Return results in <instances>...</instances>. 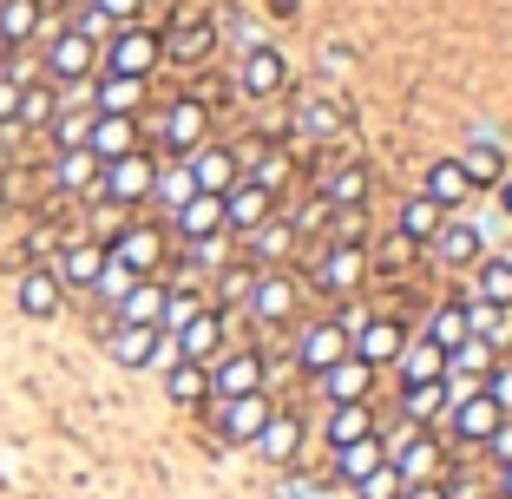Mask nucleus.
Wrapping results in <instances>:
<instances>
[{"label":"nucleus","mask_w":512,"mask_h":499,"mask_svg":"<svg viewBox=\"0 0 512 499\" xmlns=\"http://www.w3.org/2000/svg\"><path fill=\"white\" fill-rule=\"evenodd\" d=\"M40 79H53V86H79V79H99V40H86L79 27L46 33Z\"/></svg>","instance_id":"1"},{"label":"nucleus","mask_w":512,"mask_h":499,"mask_svg":"<svg viewBox=\"0 0 512 499\" xmlns=\"http://www.w3.org/2000/svg\"><path fill=\"white\" fill-rule=\"evenodd\" d=\"M165 60V40L151 27H119L106 46H99V73H119V79H151Z\"/></svg>","instance_id":"2"},{"label":"nucleus","mask_w":512,"mask_h":499,"mask_svg":"<svg viewBox=\"0 0 512 499\" xmlns=\"http://www.w3.org/2000/svg\"><path fill=\"white\" fill-rule=\"evenodd\" d=\"M151 184H158V158H151L145 145H138V152H125V158H112V165L99 171V197H106L112 211H132V204H145Z\"/></svg>","instance_id":"3"},{"label":"nucleus","mask_w":512,"mask_h":499,"mask_svg":"<svg viewBox=\"0 0 512 499\" xmlns=\"http://www.w3.org/2000/svg\"><path fill=\"white\" fill-rule=\"evenodd\" d=\"M158 145L171 158H191L197 145H211V106L204 99H171L165 119H158Z\"/></svg>","instance_id":"4"},{"label":"nucleus","mask_w":512,"mask_h":499,"mask_svg":"<svg viewBox=\"0 0 512 499\" xmlns=\"http://www.w3.org/2000/svg\"><path fill=\"white\" fill-rule=\"evenodd\" d=\"M499 421H506V414H499V401H493L486 388H467V394H453V408H447V434L460 440V447H486Z\"/></svg>","instance_id":"5"},{"label":"nucleus","mask_w":512,"mask_h":499,"mask_svg":"<svg viewBox=\"0 0 512 499\" xmlns=\"http://www.w3.org/2000/svg\"><path fill=\"white\" fill-rule=\"evenodd\" d=\"M165 250H171V237L158 224H132V230H119V237L106 243V257L125 263L132 276H158L165 270Z\"/></svg>","instance_id":"6"},{"label":"nucleus","mask_w":512,"mask_h":499,"mask_svg":"<svg viewBox=\"0 0 512 499\" xmlns=\"http://www.w3.org/2000/svg\"><path fill=\"white\" fill-rule=\"evenodd\" d=\"M263 355L256 348H230V355H217L211 362V401H237V394H256L263 388Z\"/></svg>","instance_id":"7"},{"label":"nucleus","mask_w":512,"mask_h":499,"mask_svg":"<svg viewBox=\"0 0 512 499\" xmlns=\"http://www.w3.org/2000/svg\"><path fill=\"white\" fill-rule=\"evenodd\" d=\"M388 467L401 473V486H421V480H440L447 454H440V440H434V434H421V427H414L407 440H394V447H388Z\"/></svg>","instance_id":"8"},{"label":"nucleus","mask_w":512,"mask_h":499,"mask_svg":"<svg viewBox=\"0 0 512 499\" xmlns=\"http://www.w3.org/2000/svg\"><path fill=\"white\" fill-rule=\"evenodd\" d=\"M368 283V250L362 243H329L316 263V289H329V296H355V289Z\"/></svg>","instance_id":"9"},{"label":"nucleus","mask_w":512,"mask_h":499,"mask_svg":"<svg viewBox=\"0 0 512 499\" xmlns=\"http://www.w3.org/2000/svg\"><path fill=\"white\" fill-rule=\"evenodd\" d=\"M296 303H302V289H296V276H289V270H263L250 283V316L270 322V329H283V322L296 316Z\"/></svg>","instance_id":"10"},{"label":"nucleus","mask_w":512,"mask_h":499,"mask_svg":"<svg viewBox=\"0 0 512 499\" xmlns=\"http://www.w3.org/2000/svg\"><path fill=\"white\" fill-rule=\"evenodd\" d=\"M289 86V60L276 53V46H250L237 60V92L243 99H276V92Z\"/></svg>","instance_id":"11"},{"label":"nucleus","mask_w":512,"mask_h":499,"mask_svg":"<svg viewBox=\"0 0 512 499\" xmlns=\"http://www.w3.org/2000/svg\"><path fill=\"white\" fill-rule=\"evenodd\" d=\"M276 217V191H263V184H250V178H237L224 191V230L230 237H250L256 224H270Z\"/></svg>","instance_id":"12"},{"label":"nucleus","mask_w":512,"mask_h":499,"mask_svg":"<svg viewBox=\"0 0 512 499\" xmlns=\"http://www.w3.org/2000/svg\"><path fill=\"white\" fill-rule=\"evenodd\" d=\"M171 342H178V362H204V368H211L217 355H224V309L204 303L178 335H171Z\"/></svg>","instance_id":"13"},{"label":"nucleus","mask_w":512,"mask_h":499,"mask_svg":"<svg viewBox=\"0 0 512 499\" xmlns=\"http://www.w3.org/2000/svg\"><path fill=\"white\" fill-rule=\"evenodd\" d=\"M270 394L256 388V394H237V401H217V434L237 440V447H250L256 434H263V421H270Z\"/></svg>","instance_id":"14"},{"label":"nucleus","mask_w":512,"mask_h":499,"mask_svg":"<svg viewBox=\"0 0 512 499\" xmlns=\"http://www.w3.org/2000/svg\"><path fill=\"white\" fill-rule=\"evenodd\" d=\"M401 348H407V329H401L394 316H368L362 329L348 335V355H362L368 368H388L394 355H401Z\"/></svg>","instance_id":"15"},{"label":"nucleus","mask_w":512,"mask_h":499,"mask_svg":"<svg viewBox=\"0 0 512 499\" xmlns=\"http://www.w3.org/2000/svg\"><path fill=\"white\" fill-rule=\"evenodd\" d=\"M184 165H191V184H197V191H211V197H224L230 184L243 178V158L230 152V145H197Z\"/></svg>","instance_id":"16"},{"label":"nucleus","mask_w":512,"mask_h":499,"mask_svg":"<svg viewBox=\"0 0 512 499\" xmlns=\"http://www.w3.org/2000/svg\"><path fill=\"white\" fill-rule=\"evenodd\" d=\"M171 230H178L184 243H204V237H230V230H224V197L197 191L191 204H178V211H171Z\"/></svg>","instance_id":"17"},{"label":"nucleus","mask_w":512,"mask_h":499,"mask_svg":"<svg viewBox=\"0 0 512 499\" xmlns=\"http://www.w3.org/2000/svg\"><path fill=\"white\" fill-rule=\"evenodd\" d=\"M342 355H348V329H342V322H309V329H302V342H296V362L309 368V375L335 368Z\"/></svg>","instance_id":"18"},{"label":"nucleus","mask_w":512,"mask_h":499,"mask_svg":"<svg viewBox=\"0 0 512 499\" xmlns=\"http://www.w3.org/2000/svg\"><path fill=\"white\" fill-rule=\"evenodd\" d=\"M99 270H106V243H92V237L66 243L60 257H53V276H60V289H92V283H99Z\"/></svg>","instance_id":"19"},{"label":"nucleus","mask_w":512,"mask_h":499,"mask_svg":"<svg viewBox=\"0 0 512 499\" xmlns=\"http://www.w3.org/2000/svg\"><path fill=\"white\" fill-rule=\"evenodd\" d=\"M86 152L99 158V165H112V158L138 152V119H112V112H92V132H86Z\"/></svg>","instance_id":"20"},{"label":"nucleus","mask_w":512,"mask_h":499,"mask_svg":"<svg viewBox=\"0 0 512 499\" xmlns=\"http://www.w3.org/2000/svg\"><path fill=\"white\" fill-rule=\"evenodd\" d=\"M375 375H381V368H368L362 355H342V362H335V368H322L316 381H322V394H329V408H335V401H368Z\"/></svg>","instance_id":"21"},{"label":"nucleus","mask_w":512,"mask_h":499,"mask_svg":"<svg viewBox=\"0 0 512 499\" xmlns=\"http://www.w3.org/2000/svg\"><path fill=\"white\" fill-rule=\"evenodd\" d=\"M106 355L119 368H151V355H158V329H145V322H112V329H106Z\"/></svg>","instance_id":"22"},{"label":"nucleus","mask_w":512,"mask_h":499,"mask_svg":"<svg viewBox=\"0 0 512 499\" xmlns=\"http://www.w3.org/2000/svg\"><path fill=\"white\" fill-rule=\"evenodd\" d=\"M434 257L447 263V270H467V263L486 257V237L473 224H460V217H447V224L434 230Z\"/></svg>","instance_id":"23"},{"label":"nucleus","mask_w":512,"mask_h":499,"mask_svg":"<svg viewBox=\"0 0 512 499\" xmlns=\"http://www.w3.org/2000/svg\"><path fill=\"white\" fill-rule=\"evenodd\" d=\"M40 27H46V0H0V46L7 53L40 40Z\"/></svg>","instance_id":"24"},{"label":"nucleus","mask_w":512,"mask_h":499,"mask_svg":"<svg viewBox=\"0 0 512 499\" xmlns=\"http://www.w3.org/2000/svg\"><path fill=\"white\" fill-rule=\"evenodd\" d=\"M138 106H145V79H119V73H99V79H92V112L138 119Z\"/></svg>","instance_id":"25"},{"label":"nucleus","mask_w":512,"mask_h":499,"mask_svg":"<svg viewBox=\"0 0 512 499\" xmlns=\"http://www.w3.org/2000/svg\"><path fill=\"white\" fill-rule=\"evenodd\" d=\"M165 296H171V289L158 283V276H138V283L119 296L112 322H145V329H158V316H165Z\"/></svg>","instance_id":"26"},{"label":"nucleus","mask_w":512,"mask_h":499,"mask_svg":"<svg viewBox=\"0 0 512 499\" xmlns=\"http://www.w3.org/2000/svg\"><path fill=\"white\" fill-rule=\"evenodd\" d=\"M211 53H217V27L211 20H178L171 40H165V60H178V66H204Z\"/></svg>","instance_id":"27"},{"label":"nucleus","mask_w":512,"mask_h":499,"mask_svg":"<svg viewBox=\"0 0 512 499\" xmlns=\"http://www.w3.org/2000/svg\"><path fill=\"white\" fill-rule=\"evenodd\" d=\"M250 447L270 460V467H289V460L302 454V421H296V414H270V421H263V434H256Z\"/></svg>","instance_id":"28"},{"label":"nucleus","mask_w":512,"mask_h":499,"mask_svg":"<svg viewBox=\"0 0 512 499\" xmlns=\"http://www.w3.org/2000/svg\"><path fill=\"white\" fill-rule=\"evenodd\" d=\"M60 303H66V289H60V276H53V270H27V276H20V316L53 322V316H60Z\"/></svg>","instance_id":"29"},{"label":"nucleus","mask_w":512,"mask_h":499,"mask_svg":"<svg viewBox=\"0 0 512 499\" xmlns=\"http://www.w3.org/2000/svg\"><path fill=\"white\" fill-rule=\"evenodd\" d=\"M53 112H60V86H53V79H33V86H20L14 132H46V125H53Z\"/></svg>","instance_id":"30"},{"label":"nucleus","mask_w":512,"mask_h":499,"mask_svg":"<svg viewBox=\"0 0 512 499\" xmlns=\"http://www.w3.org/2000/svg\"><path fill=\"white\" fill-rule=\"evenodd\" d=\"M322 197H329V211H362L368 204V165H329V178H322Z\"/></svg>","instance_id":"31"},{"label":"nucleus","mask_w":512,"mask_h":499,"mask_svg":"<svg viewBox=\"0 0 512 499\" xmlns=\"http://www.w3.org/2000/svg\"><path fill=\"white\" fill-rule=\"evenodd\" d=\"M421 197H434L440 211H460V204L473 197V184H467V171H460V158H440V165H427Z\"/></svg>","instance_id":"32"},{"label":"nucleus","mask_w":512,"mask_h":499,"mask_svg":"<svg viewBox=\"0 0 512 499\" xmlns=\"http://www.w3.org/2000/svg\"><path fill=\"white\" fill-rule=\"evenodd\" d=\"M440 224H447V211H440L434 197L414 191V197L401 204V217H394V237H401V243H434V230H440Z\"/></svg>","instance_id":"33"},{"label":"nucleus","mask_w":512,"mask_h":499,"mask_svg":"<svg viewBox=\"0 0 512 499\" xmlns=\"http://www.w3.org/2000/svg\"><path fill=\"white\" fill-rule=\"evenodd\" d=\"M394 368H401V388H414V381H447V348H434L421 335V342H407L401 355H394Z\"/></svg>","instance_id":"34"},{"label":"nucleus","mask_w":512,"mask_h":499,"mask_svg":"<svg viewBox=\"0 0 512 499\" xmlns=\"http://www.w3.org/2000/svg\"><path fill=\"white\" fill-rule=\"evenodd\" d=\"M99 158L86 152V145H79V152H53V184H60V191H73V197H86V191H99Z\"/></svg>","instance_id":"35"},{"label":"nucleus","mask_w":512,"mask_h":499,"mask_svg":"<svg viewBox=\"0 0 512 499\" xmlns=\"http://www.w3.org/2000/svg\"><path fill=\"white\" fill-rule=\"evenodd\" d=\"M447 408H453L447 381H414V388H401V414L414 427H421V421H447Z\"/></svg>","instance_id":"36"},{"label":"nucleus","mask_w":512,"mask_h":499,"mask_svg":"<svg viewBox=\"0 0 512 499\" xmlns=\"http://www.w3.org/2000/svg\"><path fill=\"white\" fill-rule=\"evenodd\" d=\"M375 467H388V447H381V434H362V440H348V447H335V473H342L348 486L368 480Z\"/></svg>","instance_id":"37"},{"label":"nucleus","mask_w":512,"mask_h":499,"mask_svg":"<svg viewBox=\"0 0 512 499\" xmlns=\"http://www.w3.org/2000/svg\"><path fill=\"white\" fill-rule=\"evenodd\" d=\"M362 434H375L368 401H335L329 421H322V440H329V447H348V440H362Z\"/></svg>","instance_id":"38"},{"label":"nucleus","mask_w":512,"mask_h":499,"mask_svg":"<svg viewBox=\"0 0 512 499\" xmlns=\"http://www.w3.org/2000/svg\"><path fill=\"white\" fill-rule=\"evenodd\" d=\"M165 394L178 401V408L211 401V368H204V362H171V368H165Z\"/></svg>","instance_id":"39"},{"label":"nucleus","mask_w":512,"mask_h":499,"mask_svg":"<svg viewBox=\"0 0 512 499\" xmlns=\"http://www.w3.org/2000/svg\"><path fill=\"white\" fill-rule=\"evenodd\" d=\"M460 171H467L473 191H486V184H499L512 165H506V152H499L493 138H480V145H467V152H460Z\"/></svg>","instance_id":"40"},{"label":"nucleus","mask_w":512,"mask_h":499,"mask_svg":"<svg viewBox=\"0 0 512 499\" xmlns=\"http://www.w3.org/2000/svg\"><path fill=\"white\" fill-rule=\"evenodd\" d=\"M243 243H250L256 263H283L289 250H296V224H289V217H270V224H256Z\"/></svg>","instance_id":"41"},{"label":"nucleus","mask_w":512,"mask_h":499,"mask_svg":"<svg viewBox=\"0 0 512 499\" xmlns=\"http://www.w3.org/2000/svg\"><path fill=\"white\" fill-rule=\"evenodd\" d=\"M467 335H480V342L506 348V342H512V309L480 303V296H473V303H467Z\"/></svg>","instance_id":"42"},{"label":"nucleus","mask_w":512,"mask_h":499,"mask_svg":"<svg viewBox=\"0 0 512 499\" xmlns=\"http://www.w3.org/2000/svg\"><path fill=\"white\" fill-rule=\"evenodd\" d=\"M151 197L165 204V211H178V204H191L197 184H191V165L184 158H171V165H158V184H151Z\"/></svg>","instance_id":"43"},{"label":"nucleus","mask_w":512,"mask_h":499,"mask_svg":"<svg viewBox=\"0 0 512 499\" xmlns=\"http://www.w3.org/2000/svg\"><path fill=\"white\" fill-rule=\"evenodd\" d=\"M46 132H53V152H79L86 132H92V106H60Z\"/></svg>","instance_id":"44"},{"label":"nucleus","mask_w":512,"mask_h":499,"mask_svg":"<svg viewBox=\"0 0 512 499\" xmlns=\"http://www.w3.org/2000/svg\"><path fill=\"white\" fill-rule=\"evenodd\" d=\"M342 125H348V112L335 106V99H309V106L296 112V132H302V138H335Z\"/></svg>","instance_id":"45"},{"label":"nucleus","mask_w":512,"mask_h":499,"mask_svg":"<svg viewBox=\"0 0 512 499\" xmlns=\"http://www.w3.org/2000/svg\"><path fill=\"white\" fill-rule=\"evenodd\" d=\"M473 270H480V303L512 309V257H480Z\"/></svg>","instance_id":"46"},{"label":"nucleus","mask_w":512,"mask_h":499,"mask_svg":"<svg viewBox=\"0 0 512 499\" xmlns=\"http://www.w3.org/2000/svg\"><path fill=\"white\" fill-rule=\"evenodd\" d=\"M427 342L447 348V355L467 342V303H440V309H434V322H427Z\"/></svg>","instance_id":"47"},{"label":"nucleus","mask_w":512,"mask_h":499,"mask_svg":"<svg viewBox=\"0 0 512 499\" xmlns=\"http://www.w3.org/2000/svg\"><path fill=\"white\" fill-rule=\"evenodd\" d=\"M197 309H204V296H197V289H171V296H165V316H158V329H165V335H178L184 322L197 316Z\"/></svg>","instance_id":"48"},{"label":"nucleus","mask_w":512,"mask_h":499,"mask_svg":"<svg viewBox=\"0 0 512 499\" xmlns=\"http://www.w3.org/2000/svg\"><path fill=\"white\" fill-rule=\"evenodd\" d=\"M132 283H138V276L125 270V263H112V257H106V270H99V283H92V296H99L106 309H119V296H125Z\"/></svg>","instance_id":"49"},{"label":"nucleus","mask_w":512,"mask_h":499,"mask_svg":"<svg viewBox=\"0 0 512 499\" xmlns=\"http://www.w3.org/2000/svg\"><path fill=\"white\" fill-rule=\"evenodd\" d=\"M86 7L106 20L112 33H119V27H138V14H145V0H86Z\"/></svg>","instance_id":"50"},{"label":"nucleus","mask_w":512,"mask_h":499,"mask_svg":"<svg viewBox=\"0 0 512 499\" xmlns=\"http://www.w3.org/2000/svg\"><path fill=\"white\" fill-rule=\"evenodd\" d=\"M355 493H362V499H401V473H394V467H375L368 480H355Z\"/></svg>","instance_id":"51"},{"label":"nucleus","mask_w":512,"mask_h":499,"mask_svg":"<svg viewBox=\"0 0 512 499\" xmlns=\"http://www.w3.org/2000/svg\"><path fill=\"white\" fill-rule=\"evenodd\" d=\"M289 224H296V237H316V230H329V197H309V204H302Z\"/></svg>","instance_id":"52"},{"label":"nucleus","mask_w":512,"mask_h":499,"mask_svg":"<svg viewBox=\"0 0 512 499\" xmlns=\"http://www.w3.org/2000/svg\"><path fill=\"white\" fill-rule=\"evenodd\" d=\"M480 388L499 401V414H512V362H493V375H486Z\"/></svg>","instance_id":"53"},{"label":"nucleus","mask_w":512,"mask_h":499,"mask_svg":"<svg viewBox=\"0 0 512 499\" xmlns=\"http://www.w3.org/2000/svg\"><path fill=\"white\" fill-rule=\"evenodd\" d=\"M486 454H493V467H512V414L493 427V440H486Z\"/></svg>","instance_id":"54"},{"label":"nucleus","mask_w":512,"mask_h":499,"mask_svg":"<svg viewBox=\"0 0 512 499\" xmlns=\"http://www.w3.org/2000/svg\"><path fill=\"white\" fill-rule=\"evenodd\" d=\"M14 106H20V86L0 73V132H14Z\"/></svg>","instance_id":"55"},{"label":"nucleus","mask_w":512,"mask_h":499,"mask_svg":"<svg viewBox=\"0 0 512 499\" xmlns=\"http://www.w3.org/2000/svg\"><path fill=\"white\" fill-rule=\"evenodd\" d=\"M401 499H447V486H440V480H421V486H401Z\"/></svg>","instance_id":"56"},{"label":"nucleus","mask_w":512,"mask_h":499,"mask_svg":"<svg viewBox=\"0 0 512 499\" xmlns=\"http://www.w3.org/2000/svg\"><path fill=\"white\" fill-rule=\"evenodd\" d=\"M499 204H506V211H512V171H506V178H499Z\"/></svg>","instance_id":"57"},{"label":"nucleus","mask_w":512,"mask_h":499,"mask_svg":"<svg viewBox=\"0 0 512 499\" xmlns=\"http://www.w3.org/2000/svg\"><path fill=\"white\" fill-rule=\"evenodd\" d=\"M499 499H512V467H499Z\"/></svg>","instance_id":"58"},{"label":"nucleus","mask_w":512,"mask_h":499,"mask_svg":"<svg viewBox=\"0 0 512 499\" xmlns=\"http://www.w3.org/2000/svg\"><path fill=\"white\" fill-rule=\"evenodd\" d=\"M0 197H7V178H0Z\"/></svg>","instance_id":"59"},{"label":"nucleus","mask_w":512,"mask_h":499,"mask_svg":"<svg viewBox=\"0 0 512 499\" xmlns=\"http://www.w3.org/2000/svg\"><path fill=\"white\" fill-rule=\"evenodd\" d=\"M0 145H7V132H0Z\"/></svg>","instance_id":"60"},{"label":"nucleus","mask_w":512,"mask_h":499,"mask_svg":"<svg viewBox=\"0 0 512 499\" xmlns=\"http://www.w3.org/2000/svg\"><path fill=\"white\" fill-rule=\"evenodd\" d=\"M0 53H7V46H0Z\"/></svg>","instance_id":"61"}]
</instances>
